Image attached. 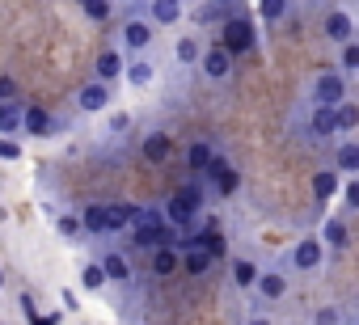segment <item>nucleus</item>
<instances>
[{
  "label": "nucleus",
  "instance_id": "25",
  "mask_svg": "<svg viewBox=\"0 0 359 325\" xmlns=\"http://www.w3.org/2000/svg\"><path fill=\"white\" fill-rule=\"evenodd\" d=\"M254 275H258L254 262H245V258L233 262V283H237V287H254Z\"/></svg>",
  "mask_w": 359,
  "mask_h": 325
},
{
  "label": "nucleus",
  "instance_id": "36",
  "mask_svg": "<svg viewBox=\"0 0 359 325\" xmlns=\"http://www.w3.org/2000/svg\"><path fill=\"white\" fill-rule=\"evenodd\" d=\"M60 233H64V237H76V233H81V224H76V220H68V216H64V220H60Z\"/></svg>",
  "mask_w": 359,
  "mask_h": 325
},
{
  "label": "nucleus",
  "instance_id": "8",
  "mask_svg": "<svg viewBox=\"0 0 359 325\" xmlns=\"http://www.w3.org/2000/svg\"><path fill=\"white\" fill-rule=\"evenodd\" d=\"M254 283H258V296H262V300H271V304L287 296V279H283L279 270H266V275H254Z\"/></svg>",
  "mask_w": 359,
  "mask_h": 325
},
{
  "label": "nucleus",
  "instance_id": "29",
  "mask_svg": "<svg viewBox=\"0 0 359 325\" xmlns=\"http://www.w3.org/2000/svg\"><path fill=\"white\" fill-rule=\"evenodd\" d=\"M334 186H338V178H334V174H330V170H325V174H317V178H313V191H317V199H330V195H334Z\"/></svg>",
  "mask_w": 359,
  "mask_h": 325
},
{
  "label": "nucleus",
  "instance_id": "18",
  "mask_svg": "<svg viewBox=\"0 0 359 325\" xmlns=\"http://www.w3.org/2000/svg\"><path fill=\"white\" fill-rule=\"evenodd\" d=\"M131 216H135V207H127V203H106V233H123V228L131 224Z\"/></svg>",
  "mask_w": 359,
  "mask_h": 325
},
{
  "label": "nucleus",
  "instance_id": "19",
  "mask_svg": "<svg viewBox=\"0 0 359 325\" xmlns=\"http://www.w3.org/2000/svg\"><path fill=\"white\" fill-rule=\"evenodd\" d=\"M182 18V0H152V22L156 26H173Z\"/></svg>",
  "mask_w": 359,
  "mask_h": 325
},
{
  "label": "nucleus",
  "instance_id": "6",
  "mask_svg": "<svg viewBox=\"0 0 359 325\" xmlns=\"http://www.w3.org/2000/svg\"><path fill=\"white\" fill-rule=\"evenodd\" d=\"M212 262H216V258H212L203 245H195V241H191L182 254H177V266H182L187 275H208V270H212Z\"/></svg>",
  "mask_w": 359,
  "mask_h": 325
},
{
  "label": "nucleus",
  "instance_id": "10",
  "mask_svg": "<svg viewBox=\"0 0 359 325\" xmlns=\"http://www.w3.org/2000/svg\"><path fill=\"white\" fill-rule=\"evenodd\" d=\"M321 258H325V249H321V241H313V237H309V241H300V245H296V254H292V262H296L300 270H317V266H321Z\"/></svg>",
  "mask_w": 359,
  "mask_h": 325
},
{
  "label": "nucleus",
  "instance_id": "7",
  "mask_svg": "<svg viewBox=\"0 0 359 325\" xmlns=\"http://www.w3.org/2000/svg\"><path fill=\"white\" fill-rule=\"evenodd\" d=\"M203 60V72H208V81H224L229 72H233V55L224 51V47H212L208 55H199Z\"/></svg>",
  "mask_w": 359,
  "mask_h": 325
},
{
  "label": "nucleus",
  "instance_id": "14",
  "mask_svg": "<svg viewBox=\"0 0 359 325\" xmlns=\"http://www.w3.org/2000/svg\"><path fill=\"white\" fill-rule=\"evenodd\" d=\"M212 156H216V148H212L208 139H195V144L187 148V165H191V174H203V170L212 165Z\"/></svg>",
  "mask_w": 359,
  "mask_h": 325
},
{
  "label": "nucleus",
  "instance_id": "20",
  "mask_svg": "<svg viewBox=\"0 0 359 325\" xmlns=\"http://www.w3.org/2000/svg\"><path fill=\"white\" fill-rule=\"evenodd\" d=\"M191 241H195V245H203V249H208V254H212L216 262L224 258V237L216 233V224H208V228H199V237H191Z\"/></svg>",
  "mask_w": 359,
  "mask_h": 325
},
{
  "label": "nucleus",
  "instance_id": "13",
  "mask_svg": "<svg viewBox=\"0 0 359 325\" xmlns=\"http://www.w3.org/2000/svg\"><path fill=\"white\" fill-rule=\"evenodd\" d=\"M148 266H152V275H161V279L173 275V270H177V249H173L169 241H165V245H152V262H148Z\"/></svg>",
  "mask_w": 359,
  "mask_h": 325
},
{
  "label": "nucleus",
  "instance_id": "12",
  "mask_svg": "<svg viewBox=\"0 0 359 325\" xmlns=\"http://www.w3.org/2000/svg\"><path fill=\"white\" fill-rule=\"evenodd\" d=\"M106 102H110V93H106V81H93V85H85V89L76 93V106H81V110H89V114H93V110H102Z\"/></svg>",
  "mask_w": 359,
  "mask_h": 325
},
{
  "label": "nucleus",
  "instance_id": "3",
  "mask_svg": "<svg viewBox=\"0 0 359 325\" xmlns=\"http://www.w3.org/2000/svg\"><path fill=\"white\" fill-rule=\"evenodd\" d=\"M229 55H245L250 47H254V26L250 22H229L224 26V43H220Z\"/></svg>",
  "mask_w": 359,
  "mask_h": 325
},
{
  "label": "nucleus",
  "instance_id": "5",
  "mask_svg": "<svg viewBox=\"0 0 359 325\" xmlns=\"http://www.w3.org/2000/svg\"><path fill=\"white\" fill-rule=\"evenodd\" d=\"M313 93H317V106H338V102L346 97V85H342V76H338V72H321Z\"/></svg>",
  "mask_w": 359,
  "mask_h": 325
},
{
  "label": "nucleus",
  "instance_id": "34",
  "mask_svg": "<svg viewBox=\"0 0 359 325\" xmlns=\"http://www.w3.org/2000/svg\"><path fill=\"white\" fill-rule=\"evenodd\" d=\"M177 60H182V64H195V60H199V47H195V39H182V43H177Z\"/></svg>",
  "mask_w": 359,
  "mask_h": 325
},
{
  "label": "nucleus",
  "instance_id": "33",
  "mask_svg": "<svg viewBox=\"0 0 359 325\" xmlns=\"http://www.w3.org/2000/svg\"><path fill=\"white\" fill-rule=\"evenodd\" d=\"M81 283H85L89 291H93V287H102V283H106V275H102V266H97V262H93V266H85V270H81Z\"/></svg>",
  "mask_w": 359,
  "mask_h": 325
},
{
  "label": "nucleus",
  "instance_id": "23",
  "mask_svg": "<svg viewBox=\"0 0 359 325\" xmlns=\"http://www.w3.org/2000/svg\"><path fill=\"white\" fill-rule=\"evenodd\" d=\"M338 123H334V106H317L313 110V135H334Z\"/></svg>",
  "mask_w": 359,
  "mask_h": 325
},
{
  "label": "nucleus",
  "instance_id": "17",
  "mask_svg": "<svg viewBox=\"0 0 359 325\" xmlns=\"http://www.w3.org/2000/svg\"><path fill=\"white\" fill-rule=\"evenodd\" d=\"M325 34H330V39H338V43H346V39L355 34L351 13H342V9H338V13H330V18H325Z\"/></svg>",
  "mask_w": 359,
  "mask_h": 325
},
{
  "label": "nucleus",
  "instance_id": "30",
  "mask_svg": "<svg viewBox=\"0 0 359 325\" xmlns=\"http://www.w3.org/2000/svg\"><path fill=\"white\" fill-rule=\"evenodd\" d=\"M325 241H330V245H338V249H342V245H346V241H351V237H346V224H342V220H330V224H325Z\"/></svg>",
  "mask_w": 359,
  "mask_h": 325
},
{
  "label": "nucleus",
  "instance_id": "31",
  "mask_svg": "<svg viewBox=\"0 0 359 325\" xmlns=\"http://www.w3.org/2000/svg\"><path fill=\"white\" fill-rule=\"evenodd\" d=\"M258 13H262L266 22H279V18L287 13V0H262V5H258Z\"/></svg>",
  "mask_w": 359,
  "mask_h": 325
},
{
  "label": "nucleus",
  "instance_id": "1",
  "mask_svg": "<svg viewBox=\"0 0 359 325\" xmlns=\"http://www.w3.org/2000/svg\"><path fill=\"white\" fill-rule=\"evenodd\" d=\"M127 228H131V245H135V249H152V245H165V241L173 237L169 220L156 216V212H135Z\"/></svg>",
  "mask_w": 359,
  "mask_h": 325
},
{
  "label": "nucleus",
  "instance_id": "11",
  "mask_svg": "<svg viewBox=\"0 0 359 325\" xmlns=\"http://www.w3.org/2000/svg\"><path fill=\"white\" fill-rule=\"evenodd\" d=\"M140 156H144V160H152V165H161V160L169 156V135H165V131H152V135H144V144H140Z\"/></svg>",
  "mask_w": 359,
  "mask_h": 325
},
{
  "label": "nucleus",
  "instance_id": "24",
  "mask_svg": "<svg viewBox=\"0 0 359 325\" xmlns=\"http://www.w3.org/2000/svg\"><path fill=\"white\" fill-rule=\"evenodd\" d=\"M81 228H89V233H106V203H89L85 216H81Z\"/></svg>",
  "mask_w": 359,
  "mask_h": 325
},
{
  "label": "nucleus",
  "instance_id": "15",
  "mask_svg": "<svg viewBox=\"0 0 359 325\" xmlns=\"http://www.w3.org/2000/svg\"><path fill=\"white\" fill-rule=\"evenodd\" d=\"M123 43H127L131 51H144V47L152 43V26H148V22H140V18H135V22H127V26H123Z\"/></svg>",
  "mask_w": 359,
  "mask_h": 325
},
{
  "label": "nucleus",
  "instance_id": "21",
  "mask_svg": "<svg viewBox=\"0 0 359 325\" xmlns=\"http://www.w3.org/2000/svg\"><path fill=\"white\" fill-rule=\"evenodd\" d=\"M9 131H22V106L13 97L0 102V135H9Z\"/></svg>",
  "mask_w": 359,
  "mask_h": 325
},
{
  "label": "nucleus",
  "instance_id": "22",
  "mask_svg": "<svg viewBox=\"0 0 359 325\" xmlns=\"http://www.w3.org/2000/svg\"><path fill=\"white\" fill-rule=\"evenodd\" d=\"M123 72V55L118 51H102L97 55V81H114Z\"/></svg>",
  "mask_w": 359,
  "mask_h": 325
},
{
  "label": "nucleus",
  "instance_id": "39",
  "mask_svg": "<svg viewBox=\"0 0 359 325\" xmlns=\"http://www.w3.org/2000/svg\"><path fill=\"white\" fill-rule=\"evenodd\" d=\"M342 195H346V203H351V207H355V203H359V182H351V186H346V191H342Z\"/></svg>",
  "mask_w": 359,
  "mask_h": 325
},
{
  "label": "nucleus",
  "instance_id": "16",
  "mask_svg": "<svg viewBox=\"0 0 359 325\" xmlns=\"http://www.w3.org/2000/svg\"><path fill=\"white\" fill-rule=\"evenodd\" d=\"M97 266H102V275H106V279H118V283H127V279H131V262H127L118 249H114V254H106Z\"/></svg>",
  "mask_w": 359,
  "mask_h": 325
},
{
  "label": "nucleus",
  "instance_id": "38",
  "mask_svg": "<svg viewBox=\"0 0 359 325\" xmlns=\"http://www.w3.org/2000/svg\"><path fill=\"white\" fill-rule=\"evenodd\" d=\"M0 156H9V160H13V156H22V148L9 144V139H0Z\"/></svg>",
  "mask_w": 359,
  "mask_h": 325
},
{
  "label": "nucleus",
  "instance_id": "35",
  "mask_svg": "<svg viewBox=\"0 0 359 325\" xmlns=\"http://www.w3.org/2000/svg\"><path fill=\"white\" fill-rule=\"evenodd\" d=\"M342 68H346V72H355V68H359V47H355L351 39H346V47H342Z\"/></svg>",
  "mask_w": 359,
  "mask_h": 325
},
{
  "label": "nucleus",
  "instance_id": "26",
  "mask_svg": "<svg viewBox=\"0 0 359 325\" xmlns=\"http://www.w3.org/2000/svg\"><path fill=\"white\" fill-rule=\"evenodd\" d=\"M338 170H346V174L359 170V144H342L338 148Z\"/></svg>",
  "mask_w": 359,
  "mask_h": 325
},
{
  "label": "nucleus",
  "instance_id": "9",
  "mask_svg": "<svg viewBox=\"0 0 359 325\" xmlns=\"http://www.w3.org/2000/svg\"><path fill=\"white\" fill-rule=\"evenodd\" d=\"M22 127H26L30 135H51V131H55V118H51L43 106H30V110H22Z\"/></svg>",
  "mask_w": 359,
  "mask_h": 325
},
{
  "label": "nucleus",
  "instance_id": "28",
  "mask_svg": "<svg viewBox=\"0 0 359 325\" xmlns=\"http://www.w3.org/2000/svg\"><path fill=\"white\" fill-rule=\"evenodd\" d=\"M81 9H85L93 22H106V18H110V0H81Z\"/></svg>",
  "mask_w": 359,
  "mask_h": 325
},
{
  "label": "nucleus",
  "instance_id": "32",
  "mask_svg": "<svg viewBox=\"0 0 359 325\" xmlns=\"http://www.w3.org/2000/svg\"><path fill=\"white\" fill-rule=\"evenodd\" d=\"M127 81H131V85H148V81H152V64H131V68H127Z\"/></svg>",
  "mask_w": 359,
  "mask_h": 325
},
{
  "label": "nucleus",
  "instance_id": "2",
  "mask_svg": "<svg viewBox=\"0 0 359 325\" xmlns=\"http://www.w3.org/2000/svg\"><path fill=\"white\" fill-rule=\"evenodd\" d=\"M199 207H203L199 186H187V191L169 195V203H165V220H169V224H177V228H191V220L199 216Z\"/></svg>",
  "mask_w": 359,
  "mask_h": 325
},
{
  "label": "nucleus",
  "instance_id": "37",
  "mask_svg": "<svg viewBox=\"0 0 359 325\" xmlns=\"http://www.w3.org/2000/svg\"><path fill=\"white\" fill-rule=\"evenodd\" d=\"M13 93H18V85H13V81H5V76H0V102H9Z\"/></svg>",
  "mask_w": 359,
  "mask_h": 325
},
{
  "label": "nucleus",
  "instance_id": "4",
  "mask_svg": "<svg viewBox=\"0 0 359 325\" xmlns=\"http://www.w3.org/2000/svg\"><path fill=\"white\" fill-rule=\"evenodd\" d=\"M203 174H212V182H216V191H220V195H233V191L241 186V174L229 165L224 156H212V165H208Z\"/></svg>",
  "mask_w": 359,
  "mask_h": 325
},
{
  "label": "nucleus",
  "instance_id": "27",
  "mask_svg": "<svg viewBox=\"0 0 359 325\" xmlns=\"http://www.w3.org/2000/svg\"><path fill=\"white\" fill-rule=\"evenodd\" d=\"M334 123H338V131H351V127L359 123V110H355V106H342V102H338V106H334Z\"/></svg>",
  "mask_w": 359,
  "mask_h": 325
}]
</instances>
